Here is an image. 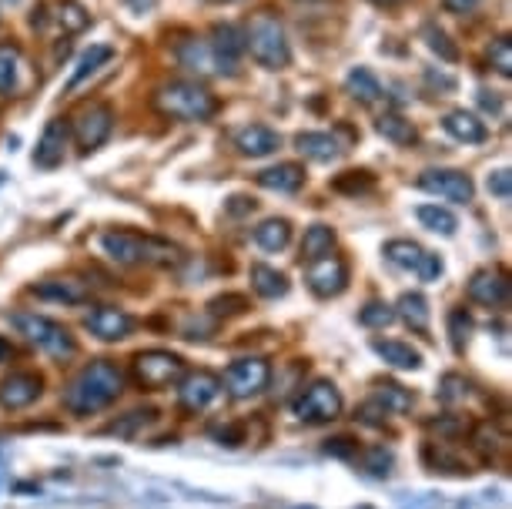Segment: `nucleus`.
<instances>
[{"label":"nucleus","instance_id":"43","mask_svg":"<svg viewBox=\"0 0 512 509\" xmlns=\"http://www.w3.org/2000/svg\"><path fill=\"white\" fill-rule=\"evenodd\" d=\"M154 419V409H134L128 412V419L124 422H114V426H108V432H114V436H131L138 426H148V422Z\"/></svg>","mask_w":512,"mask_h":509},{"label":"nucleus","instance_id":"39","mask_svg":"<svg viewBox=\"0 0 512 509\" xmlns=\"http://www.w3.org/2000/svg\"><path fill=\"white\" fill-rule=\"evenodd\" d=\"M469 332H472V319L466 309H452L449 312V339H452V349L462 352L469 342Z\"/></svg>","mask_w":512,"mask_h":509},{"label":"nucleus","instance_id":"36","mask_svg":"<svg viewBox=\"0 0 512 509\" xmlns=\"http://www.w3.org/2000/svg\"><path fill=\"white\" fill-rule=\"evenodd\" d=\"M335 248V232L328 225H312L305 232V242H302V255L305 262H312V258H322Z\"/></svg>","mask_w":512,"mask_h":509},{"label":"nucleus","instance_id":"15","mask_svg":"<svg viewBox=\"0 0 512 509\" xmlns=\"http://www.w3.org/2000/svg\"><path fill=\"white\" fill-rule=\"evenodd\" d=\"M67 138H71V124L64 118H54L47 121V128L41 134L34 148V165L37 168H57L64 161V151H67Z\"/></svg>","mask_w":512,"mask_h":509},{"label":"nucleus","instance_id":"22","mask_svg":"<svg viewBox=\"0 0 512 509\" xmlns=\"http://www.w3.org/2000/svg\"><path fill=\"white\" fill-rule=\"evenodd\" d=\"M41 11H44V17H51L64 34H81L84 27L91 24V14L84 11L77 0H51L47 7L41 4Z\"/></svg>","mask_w":512,"mask_h":509},{"label":"nucleus","instance_id":"40","mask_svg":"<svg viewBox=\"0 0 512 509\" xmlns=\"http://www.w3.org/2000/svg\"><path fill=\"white\" fill-rule=\"evenodd\" d=\"M486 54H489V64L496 67L502 78H512V41L509 37H496Z\"/></svg>","mask_w":512,"mask_h":509},{"label":"nucleus","instance_id":"30","mask_svg":"<svg viewBox=\"0 0 512 509\" xmlns=\"http://www.w3.org/2000/svg\"><path fill=\"white\" fill-rule=\"evenodd\" d=\"M372 349L382 355L389 366L395 369H419L422 366V355L412 349V345H405V342H395V339H375L372 342Z\"/></svg>","mask_w":512,"mask_h":509},{"label":"nucleus","instance_id":"11","mask_svg":"<svg viewBox=\"0 0 512 509\" xmlns=\"http://www.w3.org/2000/svg\"><path fill=\"white\" fill-rule=\"evenodd\" d=\"M419 188L429 191V195H439L446 201H456V205H469L476 198V185L466 171H456V168H432V171H422L419 178Z\"/></svg>","mask_w":512,"mask_h":509},{"label":"nucleus","instance_id":"31","mask_svg":"<svg viewBox=\"0 0 512 509\" xmlns=\"http://www.w3.org/2000/svg\"><path fill=\"white\" fill-rule=\"evenodd\" d=\"M375 131H379L385 141L399 144V148H409V144H415V138H419L415 124L409 118H402V114H382V118L375 121Z\"/></svg>","mask_w":512,"mask_h":509},{"label":"nucleus","instance_id":"18","mask_svg":"<svg viewBox=\"0 0 512 509\" xmlns=\"http://www.w3.org/2000/svg\"><path fill=\"white\" fill-rule=\"evenodd\" d=\"M235 148L245 158H265L282 148V134L275 128H268V124H245V128L235 134Z\"/></svg>","mask_w":512,"mask_h":509},{"label":"nucleus","instance_id":"25","mask_svg":"<svg viewBox=\"0 0 512 509\" xmlns=\"http://www.w3.org/2000/svg\"><path fill=\"white\" fill-rule=\"evenodd\" d=\"M258 185L268 191H278V195H292V191L305 185V168L295 165V161H282V165H275V168H265L262 175H258Z\"/></svg>","mask_w":512,"mask_h":509},{"label":"nucleus","instance_id":"56","mask_svg":"<svg viewBox=\"0 0 512 509\" xmlns=\"http://www.w3.org/2000/svg\"><path fill=\"white\" fill-rule=\"evenodd\" d=\"M211 4H238V0H211Z\"/></svg>","mask_w":512,"mask_h":509},{"label":"nucleus","instance_id":"23","mask_svg":"<svg viewBox=\"0 0 512 509\" xmlns=\"http://www.w3.org/2000/svg\"><path fill=\"white\" fill-rule=\"evenodd\" d=\"M442 128H446L452 138L462 141V144H482L489 138V128L486 121H479L472 111H449L446 118H442Z\"/></svg>","mask_w":512,"mask_h":509},{"label":"nucleus","instance_id":"8","mask_svg":"<svg viewBox=\"0 0 512 509\" xmlns=\"http://www.w3.org/2000/svg\"><path fill=\"white\" fill-rule=\"evenodd\" d=\"M382 255L389 258L395 268L415 272V275L422 278V282H436V278L446 272V265H442L439 255L425 252L419 242H409V238H392V242H385Z\"/></svg>","mask_w":512,"mask_h":509},{"label":"nucleus","instance_id":"9","mask_svg":"<svg viewBox=\"0 0 512 509\" xmlns=\"http://www.w3.org/2000/svg\"><path fill=\"white\" fill-rule=\"evenodd\" d=\"M268 379H272V366L265 359H238L228 366L221 386L228 389L231 399H251L268 386Z\"/></svg>","mask_w":512,"mask_h":509},{"label":"nucleus","instance_id":"45","mask_svg":"<svg viewBox=\"0 0 512 509\" xmlns=\"http://www.w3.org/2000/svg\"><path fill=\"white\" fill-rule=\"evenodd\" d=\"M466 379L462 376H446L442 379V386H439V399L442 402H459V399H466Z\"/></svg>","mask_w":512,"mask_h":509},{"label":"nucleus","instance_id":"16","mask_svg":"<svg viewBox=\"0 0 512 509\" xmlns=\"http://www.w3.org/2000/svg\"><path fill=\"white\" fill-rule=\"evenodd\" d=\"M211 51H215L218 64H221V74H235L238 71V61L245 54V37L235 24H215L211 31Z\"/></svg>","mask_w":512,"mask_h":509},{"label":"nucleus","instance_id":"19","mask_svg":"<svg viewBox=\"0 0 512 509\" xmlns=\"http://www.w3.org/2000/svg\"><path fill=\"white\" fill-rule=\"evenodd\" d=\"M37 396H41V376H34V372H14V376L4 379V386H0V402H4L7 409L31 406Z\"/></svg>","mask_w":512,"mask_h":509},{"label":"nucleus","instance_id":"53","mask_svg":"<svg viewBox=\"0 0 512 509\" xmlns=\"http://www.w3.org/2000/svg\"><path fill=\"white\" fill-rule=\"evenodd\" d=\"M255 208V201H248V198H231L228 201V215H245V211Z\"/></svg>","mask_w":512,"mask_h":509},{"label":"nucleus","instance_id":"3","mask_svg":"<svg viewBox=\"0 0 512 509\" xmlns=\"http://www.w3.org/2000/svg\"><path fill=\"white\" fill-rule=\"evenodd\" d=\"M241 37H245V51L251 54V61L262 64L265 71H282L292 64V44H288L285 27L272 11L251 17Z\"/></svg>","mask_w":512,"mask_h":509},{"label":"nucleus","instance_id":"54","mask_svg":"<svg viewBox=\"0 0 512 509\" xmlns=\"http://www.w3.org/2000/svg\"><path fill=\"white\" fill-rule=\"evenodd\" d=\"M11 342H7V339H0V362H7V359H11Z\"/></svg>","mask_w":512,"mask_h":509},{"label":"nucleus","instance_id":"29","mask_svg":"<svg viewBox=\"0 0 512 509\" xmlns=\"http://www.w3.org/2000/svg\"><path fill=\"white\" fill-rule=\"evenodd\" d=\"M345 91H349L359 104H372L382 98V84L369 67H352L349 78H345Z\"/></svg>","mask_w":512,"mask_h":509},{"label":"nucleus","instance_id":"58","mask_svg":"<svg viewBox=\"0 0 512 509\" xmlns=\"http://www.w3.org/2000/svg\"><path fill=\"white\" fill-rule=\"evenodd\" d=\"M298 509H302V506H298Z\"/></svg>","mask_w":512,"mask_h":509},{"label":"nucleus","instance_id":"6","mask_svg":"<svg viewBox=\"0 0 512 509\" xmlns=\"http://www.w3.org/2000/svg\"><path fill=\"white\" fill-rule=\"evenodd\" d=\"M185 376V359L168 349H148L134 355V379L144 389H168L171 382H181Z\"/></svg>","mask_w":512,"mask_h":509},{"label":"nucleus","instance_id":"52","mask_svg":"<svg viewBox=\"0 0 512 509\" xmlns=\"http://www.w3.org/2000/svg\"><path fill=\"white\" fill-rule=\"evenodd\" d=\"M328 453H335V456H352V453H355V443H352V439H335V443H328Z\"/></svg>","mask_w":512,"mask_h":509},{"label":"nucleus","instance_id":"42","mask_svg":"<svg viewBox=\"0 0 512 509\" xmlns=\"http://www.w3.org/2000/svg\"><path fill=\"white\" fill-rule=\"evenodd\" d=\"M472 439H476V449H479V453L486 456V459H492L496 453H502V449H506V436H499V432L492 429V426H479V429H476V436H472Z\"/></svg>","mask_w":512,"mask_h":509},{"label":"nucleus","instance_id":"35","mask_svg":"<svg viewBox=\"0 0 512 509\" xmlns=\"http://www.w3.org/2000/svg\"><path fill=\"white\" fill-rule=\"evenodd\" d=\"M372 402L382 412H409L412 409V392L402 389V386H395V382H382V386L375 389Z\"/></svg>","mask_w":512,"mask_h":509},{"label":"nucleus","instance_id":"33","mask_svg":"<svg viewBox=\"0 0 512 509\" xmlns=\"http://www.w3.org/2000/svg\"><path fill=\"white\" fill-rule=\"evenodd\" d=\"M255 242L265 248V252H282V248L292 242V225L285 218H268L255 228Z\"/></svg>","mask_w":512,"mask_h":509},{"label":"nucleus","instance_id":"28","mask_svg":"<svg viewBox=\"0 0 512 509\" xmlns=\"http://www.w3.org/2000/svg\"><path fill=\"white\" fill-rule=\"evenodd\" d=\"M251 288L262 299H282V295H288V278L272 265H251Z\"/></svg>","mask_w":512,"mask_h":509},{"label":"nucleus","instance_id":"21","mask_svg":"<svg viewBox=\"0 0 512 509\" xmlns=\"http://www.w3.org/2000/svg\"><path fill=\"white\" fill-rule=\"evenodd\" d=\"M178 61H181V67H188V71L201 74V78H208V74H221V64H218L215 51H211V44L198 41V37L178 44Z\"/></svg>","mask_w":512,"mask_h":509},{"label":"nucleus","instance_id":"12","mask_svg":"<svg viewBox=\"0 0 512 509\" xmlns=\"http://www.w3.org/2000/svg\"><path fill=\"white\" fill-rule=\"evenodd\" d=\"M114 128V111L111 104H91V108H84L81 114H77L74 121V141L77 148L88 155V151L101 148L104 141H108V134Z\"/></svg>","mask_w":512,"mask_h":509},{"label":"nucleus","instance_id":"38","mask_svg":"<svg viewBox=\"0 0 512 509\" xmlns=\"http://www.w3.org/2000/svg\"><path fill=\"white\" fill-rule=\"evenodd\" d=\"M425 44L432 47V51L439 54V61H446V64H456L459 61V47L449 41V34L442 31V27L436 24H429L425 27Z\"/></svg>","mask_w":512,"mask_h":509},{"label":"nucleus","instance_id":"49","mask_svg":"<svg viewBox=\"0 0 512 509\" xmlns=\"http://www.w3.org/2000/svg\"><path fill=\"white\" fill-rule=\"evenodd\" d=\"M429 429L439 432V436H452V432H459L462 426L456 419H429Z\"/></svg>","mask_w":512,"mask_h":509},{"label":"nucleus","instance_id":"20","mask_svg":"<svg viewBox=\"0 0 512 509\" xmlns=\"http://www.w3.org/2000/svg\"><path fill=\"white\" fill-rule=\"evenodd\" d=\"M34 295L37 299H47V302H64V305H81L91 299V288L77 278H47V282L34 285Z\"/></svg>","mask_w":512,"mask_h":509},{"label":"nucleus","instance_id":"5","mask_svg":"<svg viewBox=\"0 0 512 509\" xmlns=\"http://www.w3.org/2000/svg\"><path fill=\"white\" fill-rule=\"evenodd\" d=\"M11 325L24 335L27 342H34L37 349H44L47 355H57V359H67V355H74V339H71V332H67L61 322L47 319V315H37V312H14V315H11Z\"/></svg>","mask_w":512,"mask_h":509},{"label":"nucleus","instance_id":"27","mask_svg":"<svg viewBox=\"0 0 512 509\" xmlns=\"http://www.w3.org/2000/svg\"><path fill=\"white\" fill-rule=\"evenodd\" d=\"M21 47L17 44H0V98H11L17 91V78H21Z\"/></svg>","mask_w":512,"mask_h":509},{"label":"nucleus","instance_id":"48","mask_svg":"<svg viewBox=\"0 0 512 509\" xmlns=\"http://www.w3.org/2000/svg\"><path fill=\"white\" fill-rule=\"evenodd\" d=\"M245 299H241V295H228V299H215V302H211V312H215V315H235V312H245Z\"/></svg>","mask_w":512,"mask_h":509},{"label":"nucleus","instance_id":"37","mask_svg":"<svg viewBox=\"0 0 512 509\" xmlns=\"http://www.w3.org/2000/svg\"><path fill=\"white\" fill-rule=\"evenodd\" d=\"M399 509H466V503L439 493H419L412 499H399Z\"/></svg>","mask_w":512,"mask_h":509},{"label":"nucleus","instance_id":"10","mask_svg":"<svg viewBox=\"0 0 512 509\" xmlns=\"http://www.w3.org/2000/svg\"><path fill=\"white\" fill-rule=\"evenodd\" d=\"M305 282L318 299H335V295H342L345 285H349V265L332 252L322 258H312L305 268Z\"/></svg>","mask_w":512,"mask_h":509},{"label":"nucleus","instance_id":"50","mask_svg":"<svg viewBox=\"0 0 512 509\" xmlns=\"http://www.w3.org/2000/svg\"><path fill=\"white\" fill-rule=\"evenodd\" d=\"M442 4H446L452 14H469L479 7V0H442Z\"/></svg>","mask_w":512,"mask_h":509},{"label":"nucleus","instance_id":"47","mask_svg":"<svg viewBox=\"0 0 512 509\" xmlns=\"http://www.w3.org/2000/svg\"><path fill=\"white\" fill-rule=\"evenodd\" d=\"M486 185H489V195H496V198H502V201H506V198L512 195V175H509V168H499V171H492Z\"/></svg>","mask_w":512,"mask_h":509},{"label":"nucleus","instance_id":"4","mask_svg":"<svg viewBox=\"0 0 512 509\" xmlns=\"http://www.w3.org/2000/svg\"><path fill=\"white\" fill-rule=\"evenodd\" d=\"M154 108L171 121H208L218 114V98L198 81H171L154 91Z\"/></svg>","mask_w":512,"mask_h":509},{"label":"nucleus","instance_id":"17","mask_svg":"<svg viewBox=\"0 0 512 509\" xmlns=\"http://www.w3.org/2000/svg\"><path fill=\"white\" fill-rule=\"evenodd\" d=\"M469 299L486 305V309H499V305L509 302V278L502 272H492V268H482L469 282Z\"/></svg>","mask_w":512,"mask_h":509},{"label":"nucleus","instance_id":"14","mask_svg":"<svg viewBox=\"0 0 512 509\" xmlns=\"http://www.w3.org/2000/svg\"><path fill=\"white\" fill-rule=\"evenodd\" d=\"M91 335H98L101 342H118V339H128L134 332V315H128L118 305H98L94 312H88L84 319Z\"/></svg>","mask_w":512,"mask_h":509},{"label":"nucleus","instance_id":"55","mask_svg":"<svg viewBox=\"0 0 512 509\" xmlns=\"http://www.w3.org/2000/svg\"><path fill=\"white\" fill-rule=\"evenodd\" d=\"M372 4H379V7H395V4H405V0H372Z\"/></svg>","mask_w":512,"mask_h":509},{"label":"nucleus","instance_id":"7","mask_svg":"<svg viewBox=\"0 0 512 509\" xmlns=\"http://www.w3.org/2000/svg\"><path fill=\"white\" fill-rule=\"evenodd\" d=\"M292 412L305 426H325V422H335L338 412H342V396H338V389L332 382H325V379L312 382V386L292 402Z\"/></svg>","mask_w":512,"mask_h":509},{"label":"nucleus","instance_id":"32","mask_svg":"<svg viewBox=\"0 0 512 509\" xmlns=\"http://www.w3.org/2000/svg\"><path fill=\"white\" fill-rule=\"evenodd\" d=\"M111 57H114V47H111V44H94L91 51H84V54H81V61H77V67H74L71 81H67V91H74L77 84L88 81L101 64H108V61H111Z\"/></svg>","mask_w":512,"mask_h":509},{"label":"nucleus","instance_id":"26","mask_svg":"<svg viewBox=\"0 0 512 509\" xmlns=\"http://www.w3.org/2000/svg\"><path fill=\"white\" fill-rule=\"evenodd\" d=\"M395 319H402L415 332H429V302L419 292H405L395 305Z\"/></svg>","mask_w":512,"mask_h":509},{"label":"nucleus","instance_id":"13","mask_svg":"<svg viewBox=\"0 0 512 509\" xmlns=\"http://www.w3.org/2000/svg\"><path fill=\"white\" fill-rule=\"evenodd\" d=\"M221 392V379L215 372H188V376H181V386H178V402L185 412H205L211 402L218 399Z\"/></svg>","mask_w":512,"mask_h":509},{"label":"nucleus","instance_id":"57","mask_svg":"<svg viewBox=\"0 0 512 509\" xmlns=\"http://www.w3.org/2000/svg\"><path fill=\"white\" fill-rule=\"evenodd\" d=\"M4 4H17V0H4Z\"/></svg>","mask_w":512,"mask_h":509},{"label":"nucleus","instance_id":"1","mask_svg":"<svg viewBox=\"0 0 512 509\" xmlns=\"http://www.w3.org/2000/svg\"><path fill=\"white\" fill-rule=\"evenodd\" d=\"M121 392H124V372L111 359H98L71 379V386L64 392V406L74 416H94V412L108 409Z\"/></svg>","mask_w":512,"mask_h":509},{"label":"nucleus","instance_id":"41","mask_svg":"<svg viewBox=\"0 0 512 509\" xmlns=\"http://www.w3.org/2000/svg\"><path fill=\"white\" fill-rule=\"evenodd\" d=\"M359 322L369 325V329H385V325L395 322V309H392V305H385V302H369L362 309Z\"/></svg>","mask_w":512,"mask_h":509},{"label":"nucleus","instance_id":"44","mask_svg":"<svg viewBox=\"0 0 512 509\" xmlns=\"http://www.w3.org/2000/svg\"><path fill=\"white\" fill-rule=\"evenodd\" d=\"M389 466H392V453L385 446H375V449L365 453V469H369V473L385 476V473H389Z\"/></svg>","mask_w":512,"mask_h":509},{"label":"nucleus","instance_id":"24","mask_svg":"<svg viewBox=\"0 0 512 509\" xmlns=\"http://www.w3.org/2000/svg\"><path fill=\"white\" fill-rule=\"evenodd\" d=\"M298 144V151H302L305 158H312V161H338L342 158V141L335 138V134H328V131H302L295 138Z\"/></svg>","mask_w":512,"mask_h":509},{"label":"nucleus","instance_id":"34","mask_svg":"<svg viewBox=\"0 0 512 509\" xmlns=\"http://www.w3.org/2000/svg\"><path fill=\"white\" fill-rule=\"evenodd\" d=\"M419 222L429 228V232H436V235H456V228H459V222H456V215H452L449 208H439V205H419Z\"/></svg>","mask_w":512,"mask_h":509},{"label":"nucleus","instance_id":"51","mask_svg":"<svg viewBox=\"0 0 512 509\" xmlns=\"http://www.w3.org/2000/svg\"><path fill=\"white\" fill-rule=\"evenodd\" d=\"M479 104H482L486 111H492V114H496V111L502 108V101H499V94H496V91H479Z\"/></svg>","mask_w":512,"mask_h":509},{"label":"nucleus","instance_id":"2","mask_svg":"<svg viewBox=\"0 0 512 509\" xmlns=\"http://www.w3.org/2000/svg\"><path fill=\"white\" fill-rule=\"evenodd\" d=\"M101 248L111 262L118 265H178L181 252L178 245L164 242L154 235H138V232H104Z\"/></svg>","mask_w":512,"mask_h":509},{"label":"nucleus","instance_id":"46","mask_svg":"<svg viewBox=\"0 0 512 509\" xmlns=\"http://www.w3.org/2000/svg\"><path fill=\"white\" fill-rule=\"evenodd\" d=\"M338 191H369L372 188V175L369 171H349V175H342L335 181Z\"/></svg>","mask_w":512,"mask_h":509}]
</instances>
